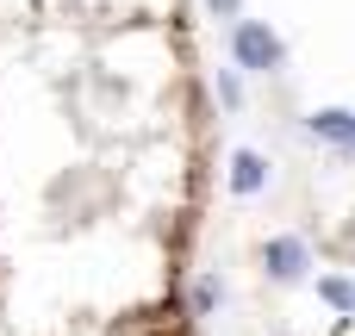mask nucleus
<instances>
[{
	"instance_id": "nucleus-6",
	"label": "nucleus",
	"mask_w": 355,
	"mask_h": 336,
	"mask_svg": "<svg viewBox=\"0 0 355 336\" xmlns=\"http://www.w3.org/2000/svg\"><path fill=\"white\" fill-rule=\"evenodd\" d=\"M218 100H225V106H243V81H237V69H218Z\"/></svg>"
},
{
	"instance_id": "nucleus-2",
	"label": "nucleus",
	"mask_w": 355,
	"mask_h": 336,
	"mask_svg": "<svg viewBox=\"0 0 355 336\" xmlns=\"http://www.w3.org/2000/svg\"><path fill=\"white\" fill-rule=\"evenodd\" d=\"M262 274H268L275 287H293V281L306 274V243H300V237H268V243H262Z\"/></svg>"
},
{
	"instance_id": "nucleus-8",
	"label": "nucleus",
	"mask_w": 355,
	"mask_h": 336,
	"mask_svg": "<svg viewBox=\"0 0 355 336\" xmlns=\"http://www.w3.org/2000/svg\"><path fill=\"white\" fill-rule=\"evenodd\" d=\"M206 12H218V19H237V12H243V0H206Z\"/></svg>"
},
{
	"instance_id": "nucleus-1",
	"label": "nucleus",
	"mask_w": 355,
	"mask_h": 336,
	"mask_svg": "<svg viewBox=\"0 0 355 336\" xmlns=\"http://www.w3.org/2000/svg\"><path fill=\"white\" fill-rule=\"evenodd\" d=\"M231 62L243 75H275L287 62V44H281V31L268 19H237L231 25Z\"/></svg>"
},
{
	"instance_id": "nucleus-5",
	"label": "nucleus",
	"mask_w": 355,
	"mask_h": 336,
	"mask_svg": "<svg viewBox=\"0 0 355 336\" xmlns=\"http://www.w3.org/2000/svg\"><path fill=\"white\" fill-rule=\"evenodd\" d=\"M318 299H324L331 312L355 318V281H343V274H324V281H318Z\"/></svg>"
},
{
	"instance_id": "nucleus-4",
	"label": "nucleus",
	"mask_w": 355,
	"mask_h": 336,
	"mask_svg": "<svg viewBox=\"0 0 355 336\" xmlns=\"http://www.w3.org/2000/svg\"><path fill=\"white\" fill-rule=\"evenodd\" d=\"M262 187H268V162H262L256 150H237V156H231V193L250 200V193H262Z\"/></svg>"
},
{
	"instance_id": "nucleus-3",
	"label": "nucleus",
	"mask_w": 355,
	"mask_h": 336,
	"mask_svg": "<svg viewBox=\"0 0 355 336\" xmlns=\"http://www.w3.org/2000/svg\"><path fill=\"white\" fill-rule=\"evenodd\" d=\"M306 131H312L318 143H337V150H355V112H349V106H318V112L306 118Z\"/></svg>"
},
{
	"instance_id": "nucleus-7",
	"label": "nucleus",
	"mask_w": 355,
	"mask_h": 336,
	"mask_svg": "<svg viewBox=\"0 0 355 336\" xmlns=\"http://www.w3.org/2000/svg\"><path fill=\"white\" fill-rule=\"evenodd\" d=\"M218 299H225V287H218V281H200V287H193V312H200V318H206Z\"/></svg>"
}]
</instances>
